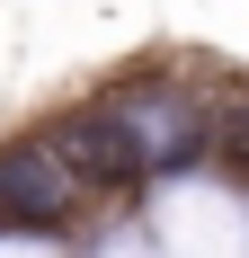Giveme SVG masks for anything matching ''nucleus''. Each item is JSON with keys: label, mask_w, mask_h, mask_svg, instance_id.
<instances>
[{"label": "nucleus", "mask_w": 249, "mask_h": 258, "mask_svg": "<svg viewBox=\"0 0 249 258\" xmlns=\"http://www.w3.org/2000/svg\"><path fill=\"white\" fill-rule=\"evenodd\" d=\"M36 143H45V160H53L72 187H107V196H134V187L151 178V169H143V143L125 134V116H116V107H72V116H53Z\"/></svg>", "instance_id": "f257e3e1"}, {"label": "nucleus", "mask_w": 249, "mask_h": 258, "mask_svg": "<svg viewBox=\"0 0 249 258\" xmlns=\"http://www.w3.org/2000/svg\"><path fill=\"white\" fill-rule=\"evenodd\" d=\"M107 107H116L125 134L143 143V169H151V178L205 160V98H187V89H134V98H107Z\"/></svg>", "instance_id": "f03ea898"}, {"label": "nucleus", "mask_w": 249, "mask_h": 258, "mask_svg": "<svg viewBox=\"0 0 249 258\" xmlns=\"http://www.w3.org/2000/svg\"><path fill=\"white\" fill-rule=\"evenodd\" d=\"M72 196H80V187L45 160V143H0V223H9V232H45V223H63Z\"/></svg>", "instance_id": "7ed1b4c3"}, {"label": "nucleus", "mask_w": 249, "mask_h": 258, "mask_svg": "<svg viewBox=\"0 0 249 258\" xmlns=\"http://www.w3.org/2000/svg\"><path fill=\"white\" fill-rule=\"evenodd\" d=\"M205 152H223V169H231V178H249V98L205 107Z\"/></svg>", "instance_id": "20e7f679"}]
</instances>
